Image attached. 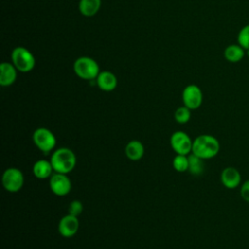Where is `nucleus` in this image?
Instances as JSON below:
<instances>
[{
    "instance_id": "nucleus-1",
    "label": "nucleus",
    "mask_w": 249,
    "mask_h": 249,
    "mask_svg": "<svg viewBox=\"0 0 249 249\" xmlns=\"http://www.w3.org/2000/svg\"><path fill=\"white\" fill-rule=\"evenodd\" d=\"M220 151L218 139L210 134L198 135L193 141L192 153L202 160H209L217 156Z\"/></svg>"
},
{
    "instance_id": "nucleus-2",
    "label": "nucleus",
    "mask_w": 249,
    "mask_h": 249,
    "mask_svg": "<svg viewBox=\"0 0 249 249\" xmlns=\"http://www.w3.org/2000/svg\"><path fill=\"white\" fill-rule=\"evenodd\" d=\"M55 172L67 174L71 172L76 165V156L74 152L66 147L56 149L50 160Z\"/></svg>"
},
{
    "instance_id": "nucleus-3",
    "label": "nucleus",
    "mask_w": 249,
    "mask_h": 249,
    "mask_svg": "<svg viewBox=\"0 0 249 249\" xmlns=\"http://www.w3.org/2000/svg\"><path fill=\"white\" fill-rule=\"evenodd\" d=\"M73 70L79 78L87 81L96 79L100 73L98 63L95 59L89 56L78 57L73 63Z\"/></svg>"
},
{
    "instance_id": "nucleus-4",
    "label": "nucleus",
    "mask_w": 249,
    "mask_h": 249,
    "mask_svg": "<svg viewBox=\"0 0 249 249\" xmlns=\"http://www.w3.org/2000/svg\"><path fill=\"white\" fill-rule=\"evenodd\" d=\"M12 63L21 73H28L35 67L33 53L24 47H16L11 53Z\"/></svg>"
},
{
    "instance_id": "nucleus-5",
    "label": "nucleus",
    "mask_w": 249,
    "mask_h": 249,
    "mask_svg": "<svg viewBox=\"0 0 249 249\" xmlns=\"http://www.w3.org/2000/svg\"><path fill=\"white\" fill-rule=\"evenodd\" d=\"M32 140L35 146L45 154L53 151L56 145L54 134L46 127H38L32 134Z\"/></svg>"
},
{
    "instance_id": "nucleus-6",
    "label": "nucleus",
    "mask_w": 249,
    "mask_h": 249,
    "mask_svg": "<svg viewBox=\"0 0 249 249\" xmlns=\"http://www.w3.org/2000/svg\"><path fill=\"white\" fill-rule=\"evenodd\" d=\"M24 183L23 173L16 167L7 168L2 175V184L6 191L10 193L18 192Z\"/></svg>"
},
{
    "instance_id": "nucleus-7",
    "label": "nucleus",
    "mask_w": 249,
    "mask_h": 249,
    "mask_svg": "<svg viewBox=\"0 0 249 249\" xmlns=\"http://www.w3.org/2000/svg\"><path fill=\"white\" fill-rule=\"evenodd\" d=\"M182 100L184 106L190 110H196L200 107L203 100V94L200 88L196 85H188L182 92Z\"/></svg>"
},
{
    "instance_id": "nucleus-8",
    "label": "nucleus",
    "mask_w": 249,
    "mask_h": 249,
    "mask_svg": "<svg viewBox=\"0 0 249 249\" xmlns=\"http://www.w3.org/2000/svg\"><path fill=\"white\" fill-rule=\"evenodd\" d=\"M170 146L176 155L188 156L192 152L193 141L184 131H175L170 137Z\"/></svg>"
},
{
    "instance_id": "nucleus-9",
    "label": "nucleus",
    "mask_w": 249,
    "mask_h": 249,
    "mask_svg": "<svg viewBox=\"0 0 249 249\" xmlns=\"http://www.w3.org/2000/svg\"><path fill=\"white\" fill-rule=\"evenodd\" d=\"M51 191L57 196H64L69 194L72 188L71 180L66 174L55 172L50 177Z\"/></svg>"
},
{
    "instance_id": "nucleus-10",
    "label": "nucleus",
    "mask_w": 249,
    "mask_h": 249,
    "mask_svg": "<svg viewBox=\"0 0 249 249\" xmlns=\"http://www.w3.org/2000/svg\"><path fill=\"white\" fill-rule=\"evenodd\" d=\"M79 230V219L76 216L67 214L58 223V232L63 237H72Z\"/></svg>"
},
{
    "instance_id": "nucleus-11",
    "label": "nucleus",
    "mask_w": 249,
    "mask_h": 249,
    "mask_svg": "<svg viewBox=\"0 0 249 249\" xmlns=\"http://www.w3.org/2000/svg\"><path fill=\"white\" fill-rule=\"evenodd\" d=\"M221 182L228 189H235L241 183L240 172L233 166H228L221 172Z\"/></svg>"
},
{
    "instance_id": "nucleus-12",
    "label": "nucleus",
    "mask_w": 249,
    "mask_h": 249,
    "mask_svg": "<svg viewBox=\"0 0 249 249\" xmlns=\"http://www.w3.org/2000/svg\"><path fill=\"white\" fill-rule=\"evenodd\" d=\"M18 76V69L13 63L2 62L0 65V85L2 87H9L13 85Z\"/></svg>"
},
{
    "instance_id": "nucleus-13",
    "label": "nucleus",
    "mask_w": 249,
    "mask_h": 249,
    "mask_svg": "<svg viewBox=\"0 0 249 249\" xmlns=\"http://www.w3.org/2000/svg\"><path fill=\"white\" fill-rule=\"evenodd\" d=\"M96 80L97 87L103 91H112L117 88L118 79L116 75L110 71H100Z\"/></svg>"
},
{
    "instance_id": "nucleus-14",
    "label": "nucleus",
    "mask_w": 249,
    "mask_h": 249,
    "mask_svg": "<svg viewBox=\"0 0 249 249\" xmlns=\"http://www.w3.org/2000/svg\"><path fill=\"white\" fill-rule=\"evenodd\" d=\"M32 171L36 178L43 180L50 178L53 175V168L51 161L47 160H39L33 164Z\"/></svg>"
},
{
    "instance_id": "nucleus-15",
    "label": "nucleus",
    "mask_w": 249,
    "mask_h": 249,
    "mask_svg": "<svg viewBox=\"0 0 249 249\" xmlns=\"http://www.w3.org/2000/svg\"><path fill=\"white\" fill-rule=\"evenodd\" d=\"M245 55V50L239 44L229 45L224 51V57L227 61L231 63L239 62Z\"/></svg>"
},
{
    "instance_id": "nucleus-16",
    "label": "nucleus",
    "mask_w": 249,
    "mask_h": 249,
    "mask_svg": "<svg viewBox=\"0 0 249 249\" xmlns=\"http://www.w3.org/2000/svg\"><path fill=\"white\" fill-rule=\"evenodd\" d=\"M144 152H145L144 146L138 140L129 141L124 148L125 156L127 157V159H129L130 160H133V161H137V160H141L144 155Z\"/></svg>"
},
{
    "instance_id": "nucleus-17",
    "label": "nucleus",
    "mask_w": 249,
    "mask_h": 249,
    "mask_svg": "<svg viewBox=\"0 0 249 249\" xmlns=\"http://www.w3.org/2000/svg\"><path fill=\"white\" fill-rule=\"evenodd\" d=\"M101 0H80L79 11L87 18L95 16L101 8Z\"/></svg>"
},
{
    "instance_id": "nucleus-18",
    "label": "nucleus",
    "mask_w": 249,
    "mask_h": 249,
    "mask_svg": "<svg viewBox=\"0 0 249 249\" xmlns=\"http://www.w3.org/2000/svg\"><path fill=\"white\" fill-rule=\"evenodd\" d=\"M189 159V171L196 176H198L200 174H202L203 170H204V162L202 159L198 158L197 156L194 155L193 153L191 155L188 156Z\"/></svg>"
},
{
    "instance_id": "nucleus-19",
    "label": "nucleus",
    "mask_w": 249,
    "mask_h": 249,
    "mask_svg": "<svg viewBox=\"0 0 249 249\" xmlns=\"http://www.w3.org/2000/svg\"><path fill=\"white\" fill-rule=\"evenodd\" d=\"M173 168L178 172H185L189 169V159L186 155H176L172 160Z\"/></svg>"
},
{
    "instance_id": "nucleus-20",
    "label": "nucleus",
    "mask_w": 249,
    "mask_h": 249,
    "mask_svg": "<svg viewBox=\"0 0 249 249\" xmlns=\"http://www.w3.org/2000/svg\"><path fill=\"white\" fill-rule=\"evenodd\" d=\"M174 119L178 124H186L191 119V110L186 106L178 107L174 112Z\"/></svg>"
},
{
    "instance_id": "nucleus-21",
    "label": "nucleus",
    "mask_w": 249,
    "mask_h": 249,
    "mask_svg": "<svg viewBox=\"0 0 249 249\" xmlns=\"http://www.w3.org/2000/svg\"><path fill=\"white\" fill-rule=\"evenodd\" d=\"M237 44L244 50L249 49V24L243 26L237 34Z\"/></svg>"
},
{
    "instance_id": "nucleus-22",
    "label": "nucleus",
    "mask_w": 249,
    "mask_h": 249,
    "mask_svg": "<svg viewBox=\"0 0 249 249\" xmlns=\"http://www.w3.org/2000/svg\"><path fill=\"white\" fill-rule=\"evenodd\" d=\"M83 212V204L80 200H73L68 206V214L78 217Z\"/></svg>"
},
{
    "instance_id": "nucleus-23",
    "label": "nucleus",
    "mask_w": 249,
    "mask_h": 249,
    "mask_svg": "<svg viewBox=\"0 0 249 249\" xmlns=\"http://www.w3.org/2000/svg\"><path fill=\"white\" fill-rule=\"evenodd\" d=\"M240 196L245 201L249 202V179L242 183L240 187Z\"/></svg>"
},
{
    "instance_id": "nucleus-24",
    "label": "nucleus",
    "mask_w": 249,
    "mask_h": 249,
    "mask_svg": "<svg viewBox=\"0 0 249 249\" xmlns=\"http://www.w3.org/2000/svg\"><path fill=\"white\" fill-rule=\"evenodd\" d=\"M245 53H246V55L249 57V49H247V50H245Z\"/></svg>"
}]
</instances>
